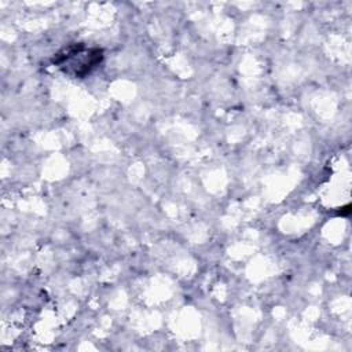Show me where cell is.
<instances>
[{
	"mask_svg": "<svg viewBox=\"0 0 352 352\" xmlns=\"http://www.w3.org/2000/svg\"><path fill=\"white\" fill-rule=\"evenodd\" d=\"M102 50L87 48L82 44H73L56 54L54 63L66 73L76 77H84L102 60Z\"/></svg>",
	"mask_w": 352,
	"mask_h": 352,
	"instance_id": "1",
	"label": "cell"
}]
</instances>
